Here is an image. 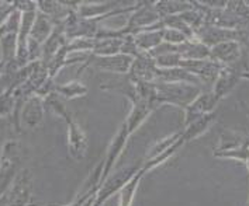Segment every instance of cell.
<instances>
[{"instance_id": "11", "label": "cell", "mask_w": 249, "mask_h": 206, "mask_svg": "<svg viewBox=\"0 0 249 206\" xmlns=\"http://www.w3.org/2000/svg\"><path fill=\"white\" fill-rule=\"evenodd\" d=\"M163 37V30L160 31H152V30H146L145 32H141L135 37V45L140 47L144 51H151L154 48L159 47L160 39Z\"/></svg>"}, {"instance_id": "8", "label": "cell", "mask_w": 249, "mask_h": 206, "mask_svg": "<svg viewBox=\"0 0 249 206\" xmlns=\"http://www.w3.org/2000/svg\"><path fill=\"white\" fill-rule=\"evenodd\" d=\"M210 56L217 63H232L239 56V45L236 41L221 42L210 49Z\"/></svg>"}, {"instance_id": "12", "label": "cell", "mask_w": 249, "mask_h": 206, "mask_svg": "<svg viewBox=\"0 0 249 206\" xmlns=\"http://www.w3.org/2000/svg\"><path fill=\"white\" fill-rule=\"evenodd\" d=\"M17 107V97L14 93V87H7L0 93V118H7L14 115Z\"/></svg>"}, {"instance_id": "13", "label": "cell", "mask_w": 249, "mask_h": 206, "mask_svg": "<svg viewBox=\"0 0 249 206\" xmlns=\"http://www.w3.org/2000/svg\"><path fill=\"white\" fill-rule=\"evenodd\" d=\"M55 93L64 98L72 100V98H78L82 97L88 93V89L78 81L73 83H66V84H61V86H55Z\"/></svg>"}, {"instance_id": "2", "label": "cell", "mask_w": 249, "mask_h": 206, "mask_svg": "<svg viewBox=\"0 0 249 206\" xmlns=\"http://www.w3.org/2000/svg\"><path fill=\"white\" fill-rule=\"evenodd\" d=\"M44 114H45L44 98L37 94L28 95L21 105V108L18 110V114L14 116L16 129L20 132V129L33 130V129L38 128L44 121Z\"/></svg>"}, {"instance_id": "7", "label": "cell", "mask_w": 249, "mask_h": 206, "mask_svg": "<svg viewBox=\"0 0 249 206\" xmlns=\"http://www.w3.org/2000/svg\"><path fill=\"white\" fill-rule=\"evenodd\" d=\"M198 32L201 44H204L206 47H215L221 42L235 41L239 37L238 31L224 27H203Z\"/></svg>"}, {"instance_id": "6", "label": "cell", "mask_w": 249, "mask_h": 206, "mask_svg": "<svg viewBox=\"0 0 249 206\" xmlns=\"http://www.w3.org/2000/svg\"><path fill=\"white\" fill-rule=\"evenodd\" d=\"M132 58L130 55H124V53H118L113 56H94L90 58V62L97 69L107 70V72H113V73H127L132 66Z\"/></svg>"}, {"instance_id": "9", "label": "cell", "mask_w": 249, "mask_h": 206, "mask_svg": "<svg viewBox=\"0 0 249 206\" xmlns=\"http://www.w3.org/2000/svg\"><path fill=\"white\" fill-rule=\"evenodd\" d=\"M151 110H152V108L149 107V104L146 103V101H144V100H141V98H140L138 101L134 103L131 114L128 116L127 122H124L127 129H128V132H130V135H131L132 132L144 122L145 118L149 115Z\"/></svg>"}, {"instance_id": "19", "label": "cell", "mask_w": 249, "mask_h": 206, "mask_svg": "<svg viewBox=\"0 0 249 206\" xmlns=\"http://www.w3.org/2000/svg\"><path fill=\"white\" fill-rule=\"evenodd\" d=\"M245 163H247V166H248V170H249V157H248V160H247Z\"/></svg>"}, {"instance_id": "14", "label": "cell", "mask_w": 249, "mask_h": 206, "mask_svg": "<svg viewBox=\"0 0 249 206\" xmlns=\"http://www.w3.org/2000/svg\"><path fill=\"white\" fill-rule=\"evenodd\" d=\"M158 18H159V13H155V12H152V10L142 9L141 12H138L135 16H132L128 28L148 26V24H152L154 21H157Z\"/></svg>"}, {"instance_id": "4", "label": "cell", "mask_w": 249, "mask_h": 206, "mask_svg": "<svg viewBox=\"0 0 249 206\" xmlns=\"http://www.w3.org/2000/svg\"><path fill=\"white\" fill-rule=\"evenodd\" d=\"M66 125H68V150L72 158L82 160L86 156L88 150V138L85 132L73 121L72 115H68L65 118Z\"/></svg>"}, {"instance_id": "10", "label": "cell", "mask_w": 249, "mask_h": 206, "mask_svg": "<svg viewBox=\"0 0 249 206\" xmlns=\"http://www.w3.org/2000/svg\"><path fill=\"white\" fill-rule=\"evenodd\" d=\"M144 171L142 168H140L131 180L128 181L121 190H120V202H118V206H131L132 201H134V196H135V192L138 190V185L144 177Z\"/></svg>"}, {"instance_id": "17", "label": "cell", "mask_w": 249, "mask_h": 206, "mask_svg": "<svg viewBox=\"0 0 249 206\" xmlns=\"http://www.w3.org/2000/svg\"><path fill=\"white\" fill-rule=\"evenodd\" d=\"M27 206H47V205H42L41 202H36V201H33L31 204H28Z\"/></svg>"}, {"instance_id": "16", "label": "cell", "mask_w": 249, "mask_h": 206, "mask_svg": "<svg viewBox=\"0 0 249 206\" xmlns=\"http://www.w3.org/2000/svg\"><path fill=\"white\" fill-rule=\"evenodd\" d=\"M162 39H165L168 44L171 45H180V44H184L187 42V37L184 35L183 32L178 31V30H163V37Z\"/></svg>"}, {"instance_id": "15", "label": "cell", "mask_w": 249, "mask_h": 206, "mask_svg": "<svg viewBox=\"0 0 249 206\" xmlns=\"http://www.w3.org/2000/svg\"><path fill=\"white\" fill-rule=\"evenodd\" d=\"M158 10H162L163 13L173 16V13H184L187 10L192 9L190 3H180V1H162V3H158Z\"/></svg>"}, {"instance_id": "1", "label": "cell", "mask_w": 249, "mask_h": 206, "mask_svg": "<svg viewBox=\"0 0 249 206\" xmlns=\"http://www.w3.org/2000/svg\"><path fill=\"white\" fill-rule=\"evenodd\" d=\"M21 143L18 141H9L1 146L3 163L0 167V196L9 191L14 178L17 177L18 171L21 170Z\"/></svg>"}, {"instance_id": "3", "label": "cell", "mask_w": 249, "mask_h": 206, "mask_svg": "<svg viewBox=\"0 0 249 206\" xmlns=\"http://www.w3.org/2000/svg\"><path fill=\"white\" fill-rule=\"evenodd\" d=\"M9 206H27L33 202V174L28 168H21L6 192Z\"/></svg>"}, {"instance_id": "18", "label": "cell", "mask_w": 249, "mask_h": 206, "mask_svg": "<svg viewBox=\"0 0 249 206\" xmlns=\"http://www.w3.org/2000/svg\"><path fill=\"white\" fill-rule=\"evenodd\" d=\"M1 163H3V156H1V144H0V167H1Z\"/></svg>"}, {"instance_id": "5", "label": "cell", "mask_w": 249, "mask_h": 206, "mask_svg": "<svg viewBox=\"0 0 249 206\" xmlns=\"http://www.w3.org/2000/svg\"><path fill=\"white\" fill-rule=\"evenodd\" d=\"M130 136V132L125 127V124L121 127V129L118 130L117 136L114 138V141L111 142L108 150H107V155H106L105 161H103V173H102V180H100V185L105 182L108 177H110V173L114 167L116 161L118 160V157L121 156L125 144H127V139Z\"/></svg>"}]
</instances>
